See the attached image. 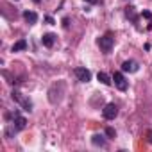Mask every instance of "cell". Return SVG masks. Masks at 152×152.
Returning a JSON list of instances; mask_svg holds the SVG:
<instances>
[{"mask_svg":"<svg viewBox=\"0 0 152 152\" xmlns=\"http://www.w3.org/2000/svg\"><path fill=\"white\" fill-rule=\"evenodd\" d=\"M99 47H100V50L102 52H106V54H109L111 52V48H113V45H115V38H113V34H104L102 38H99Z\"/></svg>","mask_w":152,"mask_h":152,"instance_id":"cell-1","label":"cell"},{"mask_svg":"<svg viewBox=\"0 0 152 152\" xmlns=\"http://www.w3.org/2000/svg\"><path fill=\"white\" fill-rule=\"evenodd\" d=\"M11 99H13L15 102H18L20 106H23V107H25V111H31V109H32V102H31V100H27V99H23V95H22L18 90H13Z\"/></svg>","mask_w":152,"mask_h":152,"instance_id":"cell-2","label":"cell"},{"mask_svg":"<svg viewBox=\"0 0 152 152\" xmlns=\"http://www.w3.org/2000/svg\"><path fill=\"white\" fill-rule=\"evenodd\" d=\"M73 73H75V77H77L81 83H90L91 81V72L86 70V68H83V66H77V68L73 70Z\"/></svg>","mask_w":152,"mask_h":152,"instance_id":"cell-3","label":"cell"},{"mask_svg":"<svg viewBox=\"0 0 152 152\" xmlns=\"http://www.w3.org/2000/svg\"><path fill=\"white\" fill-rule=\"evenodd\" d=\"M7 118H13V124H15V129H16V131H23V129L27 127V120H25L18 111L13 113V115H9Z\"/></svg>","mask_w":152,"mask_h":152,"instance_id":"cell-4","label":"cell"},{"mask_svg":"<svg viewBox=\"0 0 152 152\" xmlns=\"http://www.w3.org/2000/svg\"><path fill=\"white\" fill-rule=\"evenodd\" d=\"M113 81H115V86H116L120 91H125V90H127V86H129L122 72H115V75H113Z\"/></svg>","mask_w":152,"mask_h":152,"instance_id":"cell-5","label":"cell"},{"mask_svg":"<svg viewBox=\"0 0 152 152\" xmlns=\"http://www.w3.org/2000/svg\"><path fill=\"white\" fill-rule=\"evenodd\" d=\"M102 115L106 120H113L118 115V106L116 104H106V107L102 109Z\"/></svg>","mask_w":152,"mask_h":152,"instance_id":"cell-6","label":"cell"},{"mask_svg":"<svg viewBox=\"0 0 152 152\" xmlns=\"http://www.w3.org/2000/svg\"><path fill=\"white\" fill-rule=\"evenodd\" d=\"M138 63L136 61H132V59H127V61H124L122 63V72H129V73H134V72H138Z\"/></svg>","mask_w":152,"mask_h":152,"instance_id":"cell-7","label":"cell"},{"mask_svg":"<svg viewBox=\"0 0 152 152\" xmlns=\"http://www.w3.org/2000/svg\"><path fill=\"white\" fill-rule=\"evenodd\" d=\"M23 18H25V22H27L29 25H34V23L38 22V15H36L34 11H23Z\"/></svg>","mask_w":152,"mask_h":152,"instance_id":"cell-8","label":"cell"},{"mask_svg":"<svg viewBox=\"0 0 152 152\" xmlns=\"http://www.w3.org/2000/svg\"><path fill=\"white\" fill-rule=\"evenodd\" d=\"M54 39H56V36L52 34V32H47V34H43V38H41V43L45 45V47H52L54 45Z\"/></svg>","mask_w":152,"mask_h":152,"instance_id":"cell-9","label":"cell"},{"mask_svg":"<svg viewBox=\"0 0 152 152\" xmlns=\"http://www.w3.org/2000/svg\"><path fill=\"white\" fill-rule=\"evenodd\" d=\"M97 79L102 83V84H106V86H111V83H113V79L109 77V75L106 73V72H99V75H97Z\"/></svg>","mask_w":152,"mask_h":152,"instance_id":"cell-10","label":"cell"},{"mask_svg":"<svg viewBox=\"0 0 152 152\" xmlns=\"http://www.w3.org/2000/svg\"><path fill=\"white\" fill-rule=\"evenodd\" d=\"M25 48H27V41H25V39H18V41L13 45L11 50H13V52H22V50H25Z\"/></svg>","mask_w":152,"mask_h":152,"instance_id":"cell-11","label":"cell"},{"mask_svg":"<svg viewBox=\"0 0 152 152\" xmlns=\"http://www.w3.org/2000/svg\"><path fill=\"white\" fill-rule=\"evenodd\" d=\"M91 143H93L95 147H106V140H104L102 134H95V136L91 138Z\"/></svg>","mask_w":152,"mask_h":152,"instance_id":"cell-12","label":"cell"},{"mask_svg":"<svg viewBox=\"0 0 152 152\" xmlns=\"http://www.w3.org/2000/svg\"><path fill=\"white\" fill-rule=\"evenodd\" d=\"M125 15L132 20V22H136V15H134V7H127L125 9Z\"/></svg>","mask_w":152,"mask_h":152,"instance_id":"cell-13","label":"cell"},{"mask_svg":"<svg viewBox=\"0 0 152 152\" xmlns=\"http://www.w3.org/2000/svg\"><path fill=\"white\" fill-rule=\"evenodd\" d=\"M106 136H109V138H115V136H116L115 129H113V127H107V129H106Z\"/></svg>","mask_w":152,"mask_h":152,"instance_id":"cell-14","label":"cell"},{"mask_svg":"<svg viewBox=\"0 0 152 152\" xmlns=\"http://www.w3.org/2000/svg\"><path fill=\"white\" fill-rule=\"evenodd\" d=\"M45 22H47V23H48V25H54V23H56V22H54V18H52V16H45Z\"/></svg>","mask_w":152,"mask_h":152,"instance_id":"cell-15","label":"cell"},{"mask_svg":"<svg viewBox=\"0 0 152 152\" xmlns=\"http://www.w3.org/2000/svg\"><path fill=\"white\" fill-rule=\"evenodd\" d=\"M141 16H145L147 20H150V18H152V15H150V11H143V13H141Z\"/></svg>","mask_w":152,"mask_h":152,"instance_id":"cell-16","label":"cell"},{"mask_svg":"<svg viewBox=\"0 0 152 152\" xmlns=\"http://www.w3.org/2000/svg\"><path fill=\"white\" fill-rule=\"evenodd\" d=\"M68 25H70V20H68V18H63V27L68 29Z\"/></svg>","mask_w":152,"mask_h":152,"instance_id":"cell-17","label":"cell"},{"mask_svg":"<svg viewBox=\"0 0 152 152\" xmlns=\"http://www.w3.org/2000/svg\"><path fill=\"white\" fill-rule=\"evenodd\" d=\"M148 141H150V143H152V131H150V132H148Z\"/></svg>","mask_w":152,"mask_h":152,"instance_id":"cell-18","label":"cell"},{"mask_svg":"<svg viewBox=\"0 0 152 152\" xmlns=\"http://www.w3.org/2000/svg\"><path fill=\"white\" fill-rule=\"evenodd\" d=\"M86 2H91V4H95V2H97V0H86Z\"/></svg>","mask_w":152,"mask_h":152,"instance_id":"cell-19","label":"cell"}]
</instances>
